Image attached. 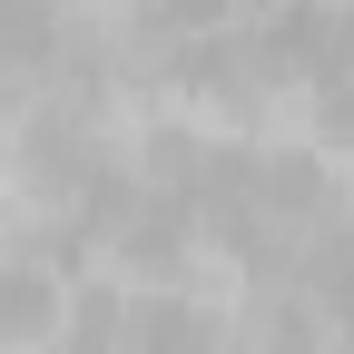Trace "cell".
Returning a JSON list of instances; mask_svg holds the SVG:
<instances>
[{"label":"cell","instance_id":"3957f363","mask_svg":"<svg viewBox=\"0 0 354 354\" xmlns=\"http://www.w3.org/2000/svg\"><path fill=\"white\" fill-rule=\"evenodd\" d=\"M20 177H30V197H88V187L109 177V138H99V118H88L79 99L30 109V128H20Z\"/></svg>","mask_w":354,"mask_h":354},{"label":"cell","instance_id":"5b68a950","mask_svg":"<svg viewBox=\"0 0 354 354\" xmlns=\"http://www.w3.org/2000/svg\"><path fill=\"white\" fill-rule=\"evenodd\" d=\"M59 325H69V295L50 286V266L10 256L0 266V344H50Z\"/></svg>","mask_w":354,"mask_h":354},{"label":"cell","instance_id":"277c9868","mask_svg":"<svg viewBox=\"0 0 354 354\" xmlns=\"http://www.w3.org/2000/svg\"><path fill=\"white\" fill-rule=\"evenodd\" d=\"M128 354H236V325L177 286H148L128 305Z\"/></svg>","mask_w":354,"mask_h":354},{"label":"cell","instance_id":"8992f818","mask_svg":"<svg viewBox=\"0 0 354 354\" xmlns=\"http://www.w3.org/2000/svg\"><path fill=\"white\" fill-rule=\"evenodd\" d=\"M315 335H325V315L305 305V286H276L236 315V354H315Z\"/></svg>","mask_w":354,"mask_h":354},{"label":"cell","instance_id":"7a4b0ae2","mask_svg":"<svg viewBox=\"0 0 354 354\" xmlns=\"http://www.w3.org/2000/svg\"><path fill=\"white\" fill-rule=\"evenodd\" d=\"M256 30H266L276 79L315 88V109H344L354 99V0H276Z\"/></svg>","mask_w":354,"mask_h":354},{"label":"cell","instance_id":"ba28073f","mask_svg":"<svg viewBox=\"0 0 354 354\" xmlns=\"http://www.w3.org/2000/svg\"><path fill=\"white\" fill-rule=\"evenodd\" d=\"M344 354H354V344H344Z\"/></svg>","mask_w":354,"mask_h":354},{"label":"cell","instance_id":"6da1fadb","mask_svg":"<svg viewBox=\"0 0 354 354\" xmlns=\"http://www.w3.org/2000/svg\"><path fill=\"white\" fill-rule=\"evenodd\" d=\"M197 216L246 276H305V256L344 227V187L305 148H216Z\"/></svg>","mask_w":354,"mask_h":354},{"label":"cell","instance_id":"52a82bcc","mask_svg":"<svg viewBox=\"0 0 354 354\" xmlns=\"http://www.w3.org/2000/svg\"><path fill=\"white\" fill-rule=\"evenodd\" d=\"M305 305H315V315H325V335H344L354 344V216H344V227L315 246V256H305Z\"/></svg>","mask_w":354,"mask_h":354}]
</instances>
